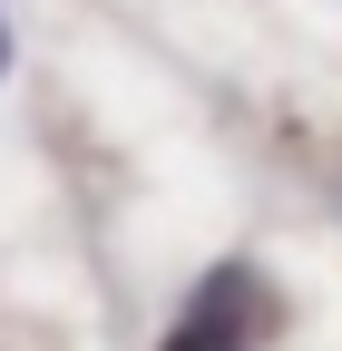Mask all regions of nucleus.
I'll list each match as a JSON object with an SVG mask.
<instances>
[{"instance_id":"f03ea898","label":"nucleus","mask_w":342,"mask_h":351,"mask_svg":"<svg viewBox=\"0 0 342 351\" xmlns=\"http://www.w3.org/2000/svg\"><path fill=\"white\" fill-rule=\"evenodd\" d=\"M0 69H10V29H0Z\"/></svg>"},{"instance_id":"f257e3e1","label":"nucleus","mask_w":342,"mask_h":351,"mask_svg":"<svg viewBox=\"0 0 342 351\" xmlns=\"http://www.w3.org/2000/svg\"><path fill=\"white\" fill-rule=\"evenodd\" d=\"M166 351H235V341H225V274L196 293V313H186L176 332H166Z\"/></svg>"}]
</instances>
